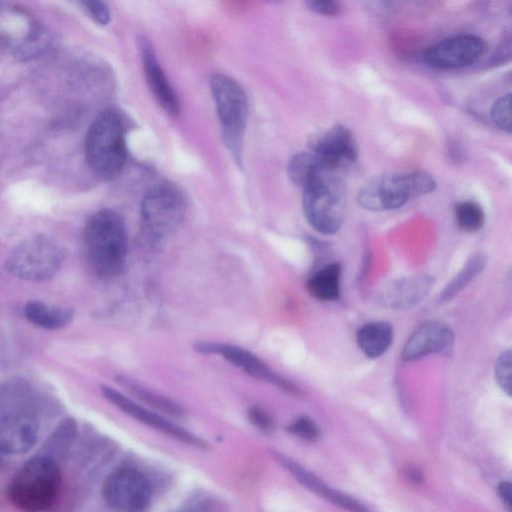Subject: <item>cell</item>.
<instances>
[{
  "label": "cell",
  "mask_w": 512,
  "mask_h": 512,
  "mask_svg": "<svg viewBox=\"0 0 512 512\" xmlns=\"http://www.w3.org/2000/svg\"><path fill=\"white\" fill-rule=\"evenodd\" d=\"M453 340V333L446 324L438 321L424 322L406 341L402 359L411 361L430 354L448 353L452 349Z\"/></svg>",
  "instance_id": "obj_15"
},
{
  "label": "cell",
  "mask_w": 512,
  "mask_h": 512,
  "mask_svg": "<svg viewBox=\"0 0 512 512\" xmlns=\"http://www.w3.org/2000/svg\"><path fill=\"white\" fill-rule=\"evenodd\" d=\"M139 48L144 73L154 96L169 114H179L180 103L178 97L160 66L150 42L145 38H140Z\"/></svg>",
  "instance_id": "obj_16"
},
{
  "label": "cell",
  "mask_w": 512,
  "mask_h": 512,
  "mask_svg": "<svg viewBox=\"0 0 512 512\" xmlns=\"http://www.w3.org/2000/svg\"><path fill=\"white\" fill-rule=\"evenodd\" d=\"M491 118L499 128L511 132V94L502 96L494 103Z\"/></svg>",
  "instance_id": "obj_26"
},
{
  "label": "cell",
  "mask_w": 512,
  "mask_h": 512,
  "mask_svg": "<svg viewBox=\"0 0 512 512\" xmlns=\"http://www.w3.org/2000/svg\"><path fill=\"white\" fill-rule=\"evenodd\" d=\"M341 266L331 263L316 273L307 282L309 293L320 301L336 300L340 293Z\"/></svg>",
  "instance_id": "obj_21"
},
{
  "label": "cell",
  "mask_w": 512,
  "mask_h": 512,
  "mask_svg": "<svg viewBox=\"0 0 512 512\" xmlns=\"http://www.w3.org/2000/svg\"><path fill=\"white\" fill-rule=\"evenodd\" d=\"M82 4L90 16L101 25L109 23L111 14L108 6L101 1H83Z\"/></svg>",
  "instance_id": "obj_30"
},
{
  "label": "cell",
  "mask_w": 512,
  "mask_h": 512,
  "mask_svg": "<svg viewBox=\"0 0 512 512\" xmlns=\"http://www.w3.org/2000/svg\"><path fill=\"white\" fill-rule=\"evenodd\" d=\"M210 88L225 143L237 157L248 117L246 94L237 81L225 74H214Z\"/></svg>",
  "instance_id": "obj_7"
},
{
  "label": "cell",
  "mask_w": 512,
  "mask_h": 512,
  "mask_svg": "<svg viewBox=\"0 0 512 512\" xmlns=\"http://www.w3.org/2000/svg\"><path fill=\"white\" fill-rule=\"evenodd\" d=\"M434 178L424 171L382 174L367 180L359 189L357 201L369 211L380 212L402 207L411 198L433 191Z\"/></svg>",
  "instance_id": "obj_4"
},
{
  "label": "cell",
  "mask_w": 512,
  "mask_h": 512,
  "mask_svg": "<svg viewBox=\"0 0 512 512\" xmlns=\"http://www.w3.org/2000/svg\"><path fill=\"white\" fill-rule=\"evenodd\" d=\"M24 315L32 324L48 329L57 330L67 326L73 318L70 308H51L39 301H30L24 307Z\"/></svg>",
  "instance_id": "obj_20"
},
{
  "label": "cell",
  "mask_w": 512,
  "mask_h": 512,
  "mask_svg": "<svg viewBox=\"0 0 512 512\" xmlns=\"http://www.w3.org/2000/svg\"><path fill=\"white\" fill-rule=\"evenodd\" d=\"M185 213L186 199L179 188L171 183H159L142 200L143 230L151 241L159 242L179 227Z\"/></svg>",
  "instance_id": "obj_6"
},
{
  "label": "cell",
  "mask_w": 512,
  "mask_h": 512,
  "mask_svg": "<svg viewBox=\"0 0 512 512\" xmlns=\"http://www.w3.org/2000/svg\"><path fill=\"white\" fill-rule=\"evenodd\" d=\"M102 494L114 512H145L151 502L152 490L147 478L139 471L118 468L106 477Z\"/></svg>",
  "instance_id": "obj_9"
},
{
  "label": "cell",
  "mask_w": 512,
  "mask_h": 512,
  "mask_svg": "<svg viewBox=\"0 0 512 512\" xmlns=\"http://www.w3.org/2000/svg\"><path fill=\"white\" fill-rule=\"evenodd\" d=\"M85 155L98 176L112 178L121 172L127 152L124 124L118 113L106 110L95 118L87 132Z\"/></svg>",
  "instance_id": "obj_3"
},
{
  "label": "cell",
  "mask_w": 512,
  "mask_h": 512,
  "mask_svg": "<svg viewBox=\"0 0 512 512\" xmlns=\"http://www.w3.org/2000/svg\"><path fill=\"white\" fill-rule=\"evenodd\" d=\"M303 211L318 232L331 235L344 217V186L338 172L322 169L303 187Z\"/></svg>",
  "instance_id": "obj_5"
},
{
  "label": "cell",
  "mask_w": 512,
  "mask_h": 512,
  "mask_svg": "<svg viewBox=\"0 0 512 512\" xmlns=\"http://www.w3.org/2000/svg\"><path fill=\"white\" fill-rule=\"evenodd\" d=\"M312 153L330 170L343 171L358 157V145L353 133L343 125H334L318 136Z\"/></svg>",
  "instance_id": "obj_11"
},
{
  "label": "cell",
  "mask_w": 512,
  "mask_h": 512,
  "mask_svg": "<svg viewBox=\"0 0 512 512\" xmlns=\"http://www.w3.org/2000/svg\"><path fill=\"white\" fill-rule=\"evenodd\" d=\"M454 216L457 226L466 232L478 231L485 222L482 207L471 200L459 202L455 206Z\"/></svg>",
  "instance_id": "obj_24"
},
{
  "label": "cell",
  "mask_w": 512,
  "mask_h": 512,
  "mask_svg": "<svg viewBox=\"0 0 512 512\" xmlns=\"http://www.w3.org/2000/svg\"><path fill=\"white\" fill-rule=\"evenodd\" d=\"M432 283V279L426 276L399 280L382 292L380 301L389 308H409L425 297Z\"/></svg>",
  "instance_id": "obj_18"
},
{
  "label": "cell",
  "mask_w": 512,
  "mask_h": 512,
  "mask_svg": "<svg viewBox=\"0 0 512 512\" xmlns=\"http://www.w3.org/2000/svg\"><path fill=\"white\" fill-rule=\"evenodd\" d=\"M84 250L92 271L100 278L118 275L128 254L127 231L116 212L104 209L93 214L84 230Z\"/></svg>",
  "instance_id": "obj_1"
},
{
  "label": "cell",
  "mask_w": 512,
  "mask_h": 512,
  "mask_svg": "<svg viewBox=\"0 0 512 512\" xmlns=\"http://www.w3.org/2000/svg\"><path fill=\"white\" fill-rule=\"evenodd\" d=\"M288 431L296 437L312 441L319 437L320 431L316 423L307 416H300L290 423Z\"/></svg>",
  "instance_id": "obj_28"
},
{
  "label": "cell",
  "mask_w": 512,
  "mask_h": 512,
  "mask_svg": "<svg viewBox=\"0 0 512 512\" xmlns=\"http://www.w3.org/2000/svg\"><path fill=\"white\" fill-rule=\"evenodd\" d=\"M248 417L251 423L261 431L270 432L275 426L271 415L258 406H251L248 409Z\"/></svg>",
  "instance_id": "obj_29"
},
{
  "label": "cell",
  "mask_w": 512,
  "mask_h": 512,
  "mask_svg": "<svg viewBox=\"0 0 512 512\" xmlns=\"http://www.w3.org/2000/svg\"><path fill=\"white\" fill-rule=\"evenodd\" d=\"M277 458L282 463V465L287 468L290 473L295 476V478L298 479L300 483H302L316 494L330 501L334 505L348 510L349 512H370L366 507L361 505V503L349 497L348 495L329 487L324 482H322L321 479H319L313 473L302 468L297 463L284 458L283 456L278 455Z\"/></svg>",
  "instance_id": "obj_17"
},
{
  "label": "cell",
  "mask_w": 512,
  "mask_h": 512,
  "mask_svg": "<svg viewBox=\"0 0 512 512\" xmlns=\"http://www.w3.org/2000/svg\"><path fill=\"white\" fill-rule=\"evenodd\" d=\"M101 391L103 396L119 408L124 413L133 417L134 419L148 425L162 433H165L181 442L186 444L196 446L199 448H205L207 445L204 441H202L197 436L193 435L189 431L183 429L175 425L174 423L168 421L164 417L158 415L155 412L144 408L140 404L131 400L127 396L123 395L119 391L109 387L102 386Z\"/></svg>",
  "instance_id": "obj_14"
},
{
  "label": "cell",
  "mask_w": 512,
  "mask_h": 512,
  "mask_svg": "<svg viewBox=\"0 0 512 512\" xmlns=\"http://www.w3.org/2000/svg\"><path fill=\"white\" fill-rule=\"evenodd\" d=\"M485 42L473 35H462L443 40L430 47L424 61L438 69H454L468 66L485 52Z\"/></svg>",
  "instance_id": "obj_12"
},
{
  "label": "cell",
  "mask_w": 512,
  "mask_h": 512,
  "mask_svg": "<svg viewBox=\"0 0 512 512\" xmlns=\"http://www.w3.org/2000/svg\"><path fill=\"white\" fill-rule=\"evenodd\" d=\"M511 351L503 352L495 362L494 373L498 385L511 395Z\"/></svg>",
  "instance_id": "obj_27"
},
{
  "label": "cell",
  "mask_w": 512,
  "mask_h": 512,
  "mask_svg": "<svg viewBox=\"0 0 512 512\" xmlns=\"http://www.w3.org/2000/svg\"><path fill=\"white\" fill-rule=\"evenodd\" d=\"M118 382L131 395L152 408L176 417H181L185 414L184 409L178 403L142 387L131 379L121 376L118 378Z\"/></svg>",
  "instance_id": "obj_22"
},
{
  "label": "cell",
  "mask_w": 512,
  "mask_h": 512,
  "mask_svg": "<svg viewBox=\"0 0 512 512\" xmlns=\"http://www.w3.org/2000/svg\"><path fill=\"white\" fill-rule=\"evenodd\" d=\"M39 424L36 417L26 410H10L0 416V452L23 454L37 442Z\"/></svg>",
  "instance_id": "obj_13"
},
{
  "label": "cell",
  "mask_w": 512,
  "mask_h": 512,
  "mask_svg": "<svg viewBox=\"0 0 512 512\" xmlns=\"http://www.w3.org/2000/svg\"><path fill=\"white\" fill-rule=\"evenodd\" d=\"M485 264L486 259L483 255L478 254L473 256L445 288L441 295V300L447 301L455 296L484 269Z\"/></svg>",
  "instance_id": "obj_25"
},
{
  "label": "cell",
  "mask_w": 512,
  "mask_h": 512,
  "mask_svg": "<svg viewBox=\"0 0 512 512\" xmlns=\"http://www.w3.org/2000/svg\"><path fill=\"white\" fill-rule=\"evenodd\" d=\"M406 475H407L408 479L414 483H417L422 480V476H421L420 472L414 468H409L406 471Z\"/></svg>",
  "instance_id": "obj_33"
},
{
  "label": "cell",
  "mask_w": 512,
  "mask_h": 512,
  "mask_svg": "<svg viewBox=\"0 0 512 512\" xmlns=\"http://www.w3.org/2000/svg\"><path fill=\"white\" fill-rule=\"evenodd\" d=\"M499 494L503 502L510 507L511 505V485L509 482H502L499 485Z\"/></svg>",
  "instance_id": "obj_32"
},
{
  "label": "cell",
  "mask_w": 512,
  "mask_h": 512,
  "mask_svg": "<svg viewBox=\"0 0 512 512\" xmlns=\"http://www.w3.org/2000/svg\"><path fill=\"white\" fill-rule=\"evenodd\" d=\"M195 349L203 354L220 355L252 377L269 382L288 393H298L293 383L276 374L262 359L245 348L225 343L200 342L195 345Z\"/></svg>",
  "instance_id": "obj_10"
},
{
  "label": "cell",
  "mask_w": 512,
  "mask_h": 512,
  "mask_svg": "<svg viewBox=\"0 0 512 512\" xmlns=\"http://www.w3.org/2000/svg\"><path fill=\"white\" fill-rule=\"evenodd\" d=\"M307 5L310 10L325 16L337 15L341 11L339 3L331 0H313Z\"/></svg>",
  "instance_id": "obj_31"
},
{
  "label": "cell",
  "mask_w": 512,
  "mask_h": 512,
  "mask_svg": "<svg viewBox=\"0 0 512 512\" xmlns=\"http://www.w3.org/2000/svg\"><path fill=\"white\" fill-rule=\"evenodd\" d=\"M325 168L328 169L315 154L312 152H303L295 155L290 160L288 174L295 184L303 188L314 176Z\"/></svg>",
  "instance_id": "obj_23"
},
{
  "label": "cell",
  "mask_w": 512,
  "mask_h": 512,
  "mask_svg": "<svg viewBox=\"0 0 512 512\" xmlns=\"http://www.w3.org/2000/svg\"><path fill=\"white\" fill-rule=\"evenodd\" d=\"M62 263L59 247L45 236H34L18 244L6 260L7 270L26 281L42 282L52 278Z\"/></svg>",
  "instance_id": "obj_8"
},
{
  "label": "cell",
  "mask_w": 512,
  "mask_h": 512,
  "mask_svg": "<svg viewBox=\"0 0 512 512\" xmlns=\"http://www.w3.org/2000/svg\"><path fill=\"white\" fill-rule=\"evenodd\" d=\"M393 340V329L386 322H370L357 332V343L369 358H377L386 352Z\"/></svg>",
  "instance_id": "obj_19"
},
{
  "label": "cell",
  "mask_w": 512,
  "mask_h": 512,
  "mask_svg": "<svg viewBox=\"0 0 512 512\" xmlns=\"http://www.w3.org/2000/svg\"><path fill=\"white\" fill-rule=\"evenodd\" d=\"M62 476L57 463L50 457L28 460L11 479L7 495L11 503L24 512L50 509L61 489Z\"/></svg>",
  "instance_id": "obj_2"
}]
</instances>
